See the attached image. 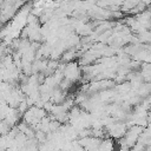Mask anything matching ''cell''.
I'll return each mask as SVG.
<instances>
[{"label":"cell","mask_w":151,"mask_h":151,"mask_svg":"<svg viewBox=\"0 0 151 151\" xmlns=\"http://www.w3.org/2000/svg\"><path fill=\"white\" fill-rule=\"evenodd\" d=\"M98 151H114L113 150V142L110 138L101 139L98 146Z\"/></svg>","instance_id":"obj_1"}]
</instances>
